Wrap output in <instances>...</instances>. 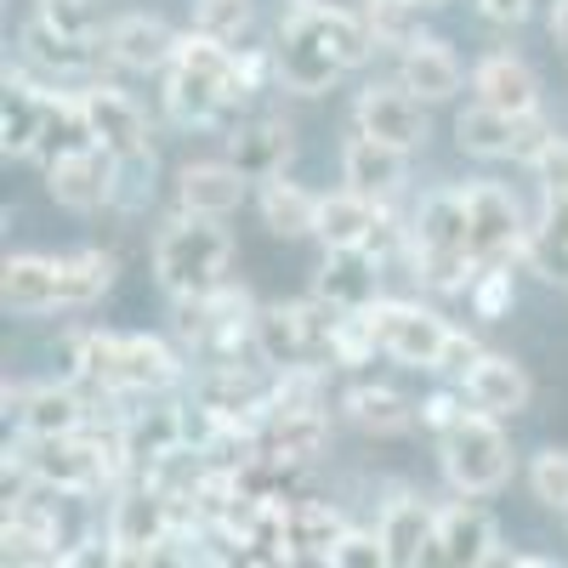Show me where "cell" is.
Wrapping results in <instances>:
<instances>
[{
	"label": "cell",
	"mask_w": 568,
	"mask_h": 568,
	"mask_svg": "<svg viewBox=\"0 0 568 568\" xmlns=\"http://www.w3.org/2000/svg\"><path fill=\"white\" fill-rule=\"evenodd\" d=\"M524 262H529L540 278L568 284V245H562V240H551L546 227H529V240H524Z\"/></svg>",
	"instance_id": "cell-47"
},
{
	"label": "cell",
	"mask_w": 568,
	"mask_h": 568,
	"mask_svg": "<svg viewBox=\"0 0 568 568\" xmlns=\"http://www.w3.org/2000/svg\"><path fill=\"white\" fill-rule=\"evenodd\" d=\"M329 438V415L324 409H267L262 420V455L273 460H291V466H307Z\"/></svg>",
	"instance_id": "cell-27"
},
{
	"label": "cell",
	"mask_w": 568,
	"mask_h": 568,
	"mask_svg": "<svg viewBox=\"0 0 568 568\" xmlns=\"http://www.w3.org/2000/svg\"><path fill=\"white\" fill-rule=\"evenodd\" d=\"M433 529H438V511L426 500H415V495H398L382 511V524H375V540H382L393 568H420L426 546H433Z\"/></svg>",
	"instance_id": "cell-22"
},
{
	"label": "cell",
	"mask_w": 568,
	"mask_h": 568,
	"mask_svg": "<svg viewBox=\"0 0 568 568\" xmlns=\"http://www.w3.org/2000/svg\"><path fill=\"white\" fill-rule=\"evenodd\" d=\"M342 182H347V194L382 205V200L398 194V182H404V154L387 149V142L353 136L347 149H342Z\"/></svg>",
	"instance_id": "cell-24"
},
{
	"label": "cell",
	"mask_w": 568,
	"mask_h": 568,
	"mask_svg": "<svg viewBox=\"0 0 568 568\" xmlns=\"http://www.w3.org/2000/svg\"><path fill=\"white\" fill-rule=\"evenodd\" d=\"M471 313L478 318H506L511 313V273L506 267H484L478 278H471Z\"/></svg>",
	"instance_id": "cell-45"
},
{
	"label": "cell",
	"mask_w": 568,
	"mask_h": 568,
	"mask_svg": "<svg viewBox=\"0 0 568 568\" xmlns=\"http://www.w3.org/2000/svg\"><path fill=\"white\" fill-rule=\"evenodd\" d=\"M369 318H375V336H382V353H393L398 364H415V369H438L444 347L455 336L433 307H415V302H375Z\"/></svg>",
	"instance_id": "cell-6"
},
{
	"label": "cell",
	"mask_w": 568,
	"mask_h": 568,
	"mask_svg": "<svg viewBox=\"0 0 568 568\" xmlns=\"http://www.w3.org/2000/svg\"><path fill=\"white\" fill-rule=\"evenodd\" d=\"M58 568H120V546L109 535H85V540L63 546Z\"/></svg>",
	"instance_id": "cell-49"
},
{
	"label": "cell",
	"mask_w": 568,
	"mask_h": 568,
	"mask_svg": "<svg viewBox=\"0 0 568 568\" xmlns=\"http://www.w3.org/2000/svg\"><path fill=\"white\" fill-rule=\"evenodd\" d=\"M80 103H85V120H91V142H98L103 154L131 160V154L149 149V125H142V109L125 98L120 85L98 80V85L80 91Z\"/></svg>",
	"instance_id": "cell-12"
},
{
	"label": "cell",
	"mask_w": 568,
	"mask_h": 568,
	"mask_svg": "<svg viewBox=\"0 0 568 568\" xmlns=\"http://www.w3.org/2000/svg\"><path fill=\"white\" fill-rule=\"evenodd\" d=\"M98 52H103L98 40H63V34L40 29V23H29V29H23V58H29V63H40V69L85 74L91 63H98Z\"/></svg>",
	"instance_id": "cell-37"
},
{
	"label": "cell",
	"mask_w": 568,
	"mask_h": 568,
	"mask_svg": "<svg viewBox=\"0 0 568 568\" xmlns=\"http://www.w3.org/2000/svg\"><path fill=\"white\" fill-rule=\"evenodd\" d=\"M420 7H449V0H420Z\"/></svg>",
	"instance_id": "cell-57"
},
{
	"label": "cell",
	"mask_w": 568,
	"mask_h": 568,
	"mask_svg": "<svg viewBox=\"0 0 568 568\" xmlns=\"http://www.w3.org/2000/svg\"><path fill=\"white\" fill-rule=\"evenodd\" d=\"M438 460H444V478L460 500H478L495 495L511 478V444L500 433V420L471 409L449 438H438Z\"/></svg>",
	"instance_id": "cell-4"
},
{
	"label": "cell",
	"mask_w": 568,
	"mask_h": 568,
	"mask_svg": "<svg viewBox=\"0 0 568 568\" xmlns=\"http://www.w3.org/2000/svg\"><path fill=\"white\" fill-rule=\"evenodd\" d=\"M0 546H7V568H58L63 546V517L45 506L34 489L7 500V524H0Z\"/></svg>",
	"instance_id": "cell-9"
},
{
	"label": "cell",
	"mask_w": 568,
	"mask_h": 568,
	"mask_svg": "<svg viewBox=\"0 0 568 568\" xmlns=\"http://www.w3.org/2000/svg\"><path fill=\"white\" fill-rule=\"evenodd\" d=\"M495 517L471 500H449L438 511V529H433V551L444 557V568H489L495 562Z\"/></svg>",
	"instance_id": "cell-13"
},
{
	"label": "cell",
	"mask_w": 568,
	"mask_h": 568,
	"mask_svg": "<svg viewBox=\"0 0 568 568\" xmlns=\"http://www.w3.org/2000/svg\"><path fill=\"white\" fill-rule=\"evenodd\" d=\"M227 256H233V245H227V233L216 227V222H205V216H176L160 240H154V278L165 284V291L176 296V302H187V296H211V291H222V273H227Z\"/></svg>",
	"instance_id": "cell-3"
},
{
	"label": "cell",
	"mask_w": 568,
	"mask_h": 568,
	"mask_svg": "<svg viewBox=\"0 0 568 568\" xmlns=\"http://www.w3.org/2000/svg\"><path fill=\"white\" fill-rule=\"evenodd\" d=\"M540 227L551 233V240H562V245H568V200H546V211H540Z\"/></svg>",
	"instance_id": "cell-53"
},
{
	"label": "cell",
	"mask_w": 568,
	"mask_h": 568,
	"mask_svg": "<svg viewBox=\"0 0 568 568\" xmlns=\"http://www.w3.org/2000/svg\"><path fill=\"white\" fill-rule=\"evenodd\" d=\"M171 69H182L187 80H200V85L222 91L227 109H233V52H227V45H216V40H205V34L187 29L182 45H176V63H171Z\"/></svg>",
	"instance_id": "cell-36"
},
{
	"label": "cell",
	"mask_w": 568,
	"mask_h": 568,
	"mask_svg": "<svg viewBox=\"0 0 568 568\" xmlns=\"http://www.w3.org/2000/svg\"><path fill=\"white\" fill-rule=\"evenodd\" d=\"M45 187L63 211H98V205H114V154L103 149H80V154H63L45 165Z\"/></svg>",
	"instance_id": "cell-14"
},
{
	"label": "cell",
	"mask_w": 568,
	"mask_h": 568,
	"mask_svg": "<svg viewBox=\"0 0 568 568\" xmlns=\"http://www.w3.org/2000/svg\"><path fill=\"white\" fill-rule=\"evenodd\" d=\"M194 34L227 45V52H245L256 45V7L251 0H194Z\"/></svg>",
	"instance_id": "cell-35"
},
{
	"label": "cell",
	"mask_w": 568,
	"mask_h": 568,
	"mask_svg": "<svg viewBox=\"0 0 568 568\" xmlns=\"http://www.w3.org/2000/svg\"><path fill=\"white\" fill-rule=\"evenodd\" d=\"M313 358L307 347V324H302V307L296 302H273V307H256V364L267 369H302Z\"/></svg>",
	"instance_id": "cell-26"
},
{
	"label": "cell",
	"mask_w": 568,
	"mask_h": 568,
	"mask_svg": "<svg viewBox=\"0 0 568 568\" xmlns=\"http://www.w3.org/2000/svg\"><path fill=\"white\" fill-rule=\"evenodd\" d=\"M375 222H382V205H369V200H358V194H324L318 200V245L324 251H364L369 245V233H375Z\"/></svg>",
	"instance_id": "cell-31"
},
{
	"label": "cell",
	"mask_w": 568,
	"mask_h": 568,
	"mask_svg": "<svg viewBox=\"0 0 568 568\" xmlns=\"http://www.w3.org/2000/svg\"><path fill=\"white\" fill-rule=\"evenodd\" d=\"M176 45L182 34H171L165 18H149V12H131L120 23H109V40H103V52L120 63V69H136V74H149V69H171L176 63Z\"/></svg>",
	"instance_id": "cell-17"
},
{
	"label": "cell",
	"mask_w": 568,
	"mask_h": 568,
	"mask_svg": "<svg viewBox=\"0 0 568 568\" xmlns=\"http://www.w3.org/2000/svg\"><path fill=\"white\" fill-rule=\"evenodd\" d=\"M34 23L63 40H98V0H34Z\"/></svg>",
	"instance_id": "cell-41"
},
{
	"label": "cell",
	"mask_w": 568,
	"mask_h": 568,
	"mask_svg": "<svg viewBox=\"0 0 568 568\" xmlns=\"http://www.w3.org/2000/svg\"><path fill=\"white\" fill-rule=\"evenodd\" d=\"M7 409H18L23 438H80L91 426V409H85L74 382H45V387L7 382Z\"/></svg>",
	"instance_id": "cell-10"
},
{
	"label": "cell",
	"mask_w": 568,
	"mask_h": 568,
	"mask_svg": "<svg viewBox=\"0 0 568 568\" xmlns=\"http://www.w3.org/2000/svg\"><path fill=\"white\" fill-rule=\"evenodd\" d=\"M369 52H375L369 23L342 7H302V12H284L278 23V80L302 91V98L329 91Z\"/></svg>",
	"instance_id": "cell-1"
},
{
	"label": "cell",
	"mask_w": 568,
	"mask_h": 568,
	"mask_svg": "<svg viewBox=\"0 0 568 568\" xmlns=\"http://www.w3.org/2000/svg\"><path fill=\"white\" fill-rule=\"evenodd\" d=\"M176 200H182V216L222 222L227 211H240V200H245V176L233 171L227 160L182 165V171H176Z\"/></svg>",
	"instance_id": "cell-19"
},
{
	"label": "cell",
	"mask_w": 568,
	"mask_h": 568,
	"mask_svg": "<svg viewBox=\"0 0 568 568\" xmlns=\"http://www.w3.org/2000/svg\"><path fill=\"white\" fill-rule=\"evenodd\" d=\"M114 205L120 211L154 205V154L149 149L131 154V160H114Z\"/></svg>",
	"instance_id": "cell-42"
},
{
	"label": "cell",
	"mask_w": 568,
	"mask_h": 568,
	"mask_svg": "<svg viewBox=\"0 0 568 568\" xmlns=\"http://www.w3.org/2000/svg\"><path fill=\"white\" fill-rule=\"evenodd\" d=\"M529 7H535V0H478V12H484L489 23H500V29L524 23V18H529Z\"/></svg>",
	"instance_id": "cell-52"
},
{
	"label": "cell",
	"mask_w": 568,
	"mask_h": 568,
	"mask_svg": "<svg viewBox=\"0 0 568 568\" xmlns=\"http://www.w3.org/2000/svg\"><path fill=\"white\" fill-rule=\"evenodd\" d=\"M375 278L382 262L364 251H324V273H318V302H329L336 313H369L375 302Z\"/></svg>",
	"instance_id": "cell-23"
},
{
	"label": "cell",
	"mask_w": 568,
	"mask_h": 568,
	"mask_svg": "<svg viewBox=\"0 0 568 568\" xmlns=\"http://www.w3.org/2000/svg\"><path fill=\"white\" fill-rule=\"evenodd\" d=\"M460 58L449 52V45L438 34H420L409 52L398 58V85L409 91L415 103H449L455 91H460Z\"/></svg>",
	"instance_id": "cell-20"
},
{
	"label": "cell",
	"mask_w": 568,
	"mask_h": 568,
	"mask_svg": "<svg viewBox=\"0 0 568 568\" xmlns=\"http://www.w3.org/2000/svg\"><path fill=\"white\" fill-rule=\"evenodd\" d=\"M125 433V455H131V471L149 478L154 466H165L176 449H187V426H182V404H165V409H131L120 420Z\"/></svg>",
	"instance_id": "cell-18"
},
{
	"label": "cell",
	"mask_w": 568,
	"mask_h": 568,
	"mask_svg": "<svg viewBox=\"0 0 568 568\" xmlns=\"http://www.w3.org/2000/svg\"><path fill=\"white\" fill-rule=\"evenodd\" d=\"M551 40H557V52L568 58V0H557V7H551Z\"/></svg>",
	"instance_id": "cell-54"
},
{
	"label": "cell",
	"mask_w": 568,
	"mask_h": 568,
	"mask_svg": "<svg viewBox=\"0 0 568 568\" xmlns=\"http://www.w3.org/2000/svg\"><path fill=\"white\" fill-rule=\"evenodd\" d=\"M409 251L426 256H471V216H466V194L460 187H438L426 194L409 227Z\"/></svg>",
	"instance_id": "cell-16"
},
{
	"label": "cell",
	"mask_w": 568,
	"mask_h": 568,
	"mask_svg": "<svg viewBox=\"0 0 568 568\" xmlns=\"http://www.w3.org/2000/svg\"><path fill=\"white\" fill-rule=\"evenodd\" d=\"M466 398H471V409L478 415H489V420H500V415H517V409H529V369L517 364V358H500V353H489L478 369L466 375Z\"/></svg>",
	"instance_id": "cell-25"
},
{
	"label": "cell",
	"mask_w": 568,
	"mask_h": 568,
	"mask_svg": "<svg viewBox=\"0 0 568 568\" xmlns=\"http://www.w3.org/2000/svg\"><path fill=\"white\" fill-rule=\"evenodd\" d=\"M353 120H358V136L387 142V149H398V154H409V149L426 142V114H420V103L409 98L404 85H369V91H358Z\"/></svg>",
	"instance_id": "cell-11"
},
{
	"label": "cell",
	"mask_w": 568,
	"mask_h": 568,
	"mask_svg": "<svg viewBox=\"0 0 568 568\" xmlns=\"http://www.w3.org/2000/svg\"><path fill=\"white\" fill-rule=\"evenodd\" d=\"M347 517L329 500H296L291 506V562H329L347 540Z\"/></svg>",
	"instance_id": "cell-30"
},
{
	"label": "cell",
	"mask_w": 568,
	"mask_h": 568,
	"mask_svg": "<svg viewBox=\"0 0 568 568\" xmlns=\"http://www.w3.org/2000/svg\"><path fill=\"white\" fill-rule=\"evenodd\" d=\"M69 382H91L103 393H165L182 382V358L160 336H74L69 342Z\"/></svg>",
	"instance_id": "cell-2"
},
{
	"label": "cell",
	"mask_w": 568,
	"mask_h": 568,
	"mask_svg": "<svg viewBox=\"0 0 568 568\" xmlns=\"http://www.w3.org/2000/svg\"><path fill=\"white\" fill-rule=\"evenodd\" d=\"M535 176H540V194L546 200H568V136L551 131L546 149L535 154Z\"/></svg>",
	"instance_id": "cell-46"
},
{
	"label": "cell",
	"mask_w": 568,
	"mask_h": 568,
	"mask_svg": "<svg viewBox=\"0 0 568 568\" xmlns=\"http://www.w3.org/2000/svg\"><path fill=\"white\" fill-rule=\"evenodd\" d=\"M342 404H347L353 426H364V433H375V438L409 433V426H415V415H420V409H415L404 393H393V387H353Z\"/></svg>",
	"instance_id": "cell-33"
},
{
	"label": "cell",
	"mask_w": 568,
	"mask_h": 568,
	"mask_svg": "<svg viewBox=\"0 0 568 568\" xmlns=\"http://www.w3.org/2000/svg\"><path fill=\"white\" fill-rule=\"evenodd\" d=\"M0 296L12 313H52L63 307V262L52 256H12L0 273Z\"/></svg>",
	"instance_id": "cell-28"
},
{
	"label": "cell",
	"mask_w": 568,
	"mask_h": 568,
	"mask_svg": "<svg viewBox=\"0 0 568 568\" xmlns=\"http://www.w3.org/2000/svg\"><path fill=\"white\" fill-rule=\"evenodd\" d=\"M466 415H471V409H466L455 393H433V398L420 404V426H433L438 438H449V433H455V426H460Z\"/></svg>",
	"instance_id": "cell-50"
},
{
	"label": "cell",
	"mask_w": 568,
	"mask_h": 568,
	"mask_svg": "<svg viewBox=\"0 0 568 568\" xmlns=\"http://www.w3.org/2000/svg\"><path fill=\"white\" fill-rule=\"evenodd\" d=\"M529 489L540 506L551 511H568V449H540L535 466H529Z\"/></svg>",
	"instance_id": "cell-43"
},
{
	"label": "cell",
	"mask_w": 568,
	"mask_h": 568,
	"mask_svg": "<svg viewBox=\"0 0 568 568\" xmlns=\"http://www.w3.org/2000/svg\"><path fill=\"white\" fill-rule=\"evenodd\" d=\"M364 23L375 45H409L420 40V0H364Z\"/></svg>",
	"instance_id": "cell-40"
},
{
	"label": "cell",
	"mask_w": 568,
	"mask_h": 568,
	"mask_svg": "<svg viewBox=\"0 0 568 568\" xmlns=\"http://www.w3.org/2000/svg\"><path fill=\"white\" fill-rule=\"evenodd\" d=\"M120 262L109 251H80V256H63V307H91L109 284H114Z\"/></svg>",
	"instance_id": "cell-38"
},
{
	"label": "cell",
	"mask_w": 568,
	"mask_h": 568,
	"mask_svg": "<svg viewBox=\"0 0 568 568\" xmlns=\"http://www.w3.org/2000/svg\"><path fill=\"white\" fill-rule=\"evenodd\" d=\"M471 91H478V109L517 114V120L540 114V80L524 58H511V52H489L478 69H471Z\"/></svg>",
	"instance_id": "cell-15"
},
{
	"label": "cell",
	"mask_w": 568,
	"mask_h": 568,
	"mask_svg": "<svg viewBox=\"0 0 568 568\" xmlns=\"http://www.w3.org/2000/svg\"><path fill=\"white\" fill-rule=\"evenodd\" d=\"M369 353H382V336H375V318H369V313H342V324H336V342H329V358H336V364H364Z\"/></svg>",
	"instance_id": "cell-44"
},
{
	"label": "cell",
	"mask_w": 568,
	"mask_h": 568,
	"mask_svg": "<svg viewBox=\"0 0 568 568\" xmlns=\"http://www.w3.org/2000/svg\"><path fill=\"white\" fill-rule=\"evenodd\" d=\"M40 131H45V91L7 69V103H0V149L18 154V160H23V154H40Z\"/></svg>",
	"instance_id": "cell-29"
},
{
	"label": "cell",
	"mask_w": 568,
	"mask_h": 568,
	"mask_svg": "<svg viewBox=\"0 0 568 568\" xmlns=\"http://www.w3.org/2000/svg\"><path fill=\"white\" fill-rule=\"evenodd\" d=\"M222 109H227L222 91H211V85H200V80H187L182 69H165V114H171L176 125H211Z\"/></svg>",
	"instance_id": "cell-39"
},
{
	"label": "cell",
	"mask_w": 568,
	"mask_h": 568,
	"mask_svg": "<svg viewBox=\"0 0 568 568\" xmlns=\"http://www.w3.org/2000/svg\"><path fill=\"white\" fill-rule=\"evenodd\" d=\"M506 568H557V562H551V557H540V551H517Z\"/></svg>",
	"instance_id": "cell-55"
},
{
	"label": "cell",
	"mask_w": 568,
	"mask_h": 568,
	"mask_svg": "<svg viewBox=\"0 0 568 568\" xmlns=\"http://www.w3.org/2000/svg\"><path fill=\"white\" fill-rule=\"evenodd\" d=\"M296 154V131L284 125V120H251L233 131V171H240L245 182H273L284 176V165H291Z\"/></svg>",
	"instance_id": "cell-21"
},
{
	"label": "cell",
	"mask_w": 568,
	"mask_h": 568,
	"mask_svg": "<svg viewBox=\"0 0 568 568\" xmlns=\"http://www.w3.org/2000/svg\"><path fill=\"white\" fill-rule=\"evenodd\" d=\"M80 149H98L91 142V120H85V103L80 98H52L45 91V131H40V154H45V165L52 160H63V154H80Z\"/></svg>",
	"instance_id": "cell-34"
},
{
	"label": "cell",
	"mask_w": 568,
	"mask_h": 568,
	"mask_svg": "<svg viewBox=\"0 0 568 568\" xmlns=\"http://www.w3.org/2000/svg\"><path fill=\"white\" fill-rule=\"evenodd\" d=\"M302 7H324V0H284V12H302Z\"/></svg>",
	"instance_id": "cell-56"
},
{
	"label": "cell",
	"mask_w": 568,
	"mask_h": 568,
	"mask_svg": "<svg viewBox=\"0 0 568 568\" xmlns=\"http://www.w3.org/2000/svg\"><path fill=\"white\" fill-rule=\"evenodd\" d=\"M109 540L125 557H160L165 562V551L176 540V506H171V495L154 489L149 478H136L114 500V511H109Z\"/></svg>",
	"instance_id": "cell-5"
},
{
	"label": "cell",
	"mask_w": 568,
	"mask_h": 568,
	"mask_svg": "<svg viewBox=\"0 0 568 568\" xmlns=\"http://www.w3.org/2000/svg\"><path fill=\"white\" fill-rule=\"evenodd\" d=\"M546 136H551V125L540 114L517 120V114H495V109L471 103L455 120V142H460L466 154H478V160H529L535 165V154L546 149Z\"/></svg>",
	"instance_id": "cell-8"
},
{
	"label": "cell",
	"mask_w": 568,
	"mask_h": 568,
	"mask_svg": "<svg viewBox=\"0 0 568 568\" xmlns=\"http://www.w3.org/2000/svg\"><path fill=\"white\" fill-rule=\"evenodd\" d=\"M262 222H267V233H278V240H302V233L318 227V200L302 182L273 176V182H262Z\"/></svg>",
	"instance_id": "cell-32"
},
{
	"label": "cell",
	"mask_w": 568,
	"mask_h": 568,
	"mask_svg": "<svg viewBox=\"0 0 568 568\" xmlns=\"http://www.w3.org/2000/svg\"><path fill=\"white\" fill-rule=\"evenodd\" d=\"M466 216H471V262H478V273L524 256L529 227H524V216H517V200L506 194V187H495V182L466 187Z\"/></svg>",
	"instance_id": "cell-7"
},
{
	"label": "cell",
	"mask_w": 568,
	"mask_h": 568,
	"mask_svg": "<svg viewBox=\"0 0 568 568\" xmlns=\"http://www.w3.org/2000/svg\"><path fill=\"white\" fill-rule=\"evenodd\" d=\"M484 358H489V353H484L478 342H471V336H460V329H455L449 347H444V364H438V369H444V375H460V382H466V375L478 369Z\"/></svg>",
	"instance_id": "cell-51"
},
{
	"label": "cell",
	"mask_w": 568,
	"mask_h": 568,
	"mask_svg": "<svg viewBox=\"0 0 568 568\" xmlns=\"http://www.w3.org/2000/svg\"><path fill=\"white\" fill-rule=\"evenodd\" d=\"M324 568H393V562H387L382 540H375V535H364V529H353V535L336 546V557H329Z\"/></svg>",
	"instance_id": "cell-48"
}]
</instances>
